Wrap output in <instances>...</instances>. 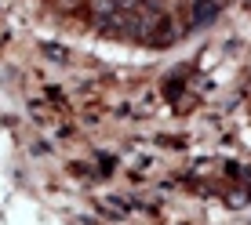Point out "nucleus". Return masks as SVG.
I'll return each instance as SVG.
<instances>
[{
  "instance_id": "nucleus-1",
  "label": "nucleus",
  "mask_w": 251,
  "mask_h": 225,
  "mask_svg": "<svg viewBox=\"0 0 251 225\" xmlns=\"http://www.w3.org/2000/svg\"><path fill=\"white\" fill-rule=\"evenodd\" d=\"M219 7H222V0H197L193 22H197V25H201V22H211L215 15H219Z\"/></svg>"
},
{
  "instance_id": "nucleus-2",
  "label": "nucleus",
  "mask_w": 251,
  "mask_h": 225,
  "mask_svg": "<svg viewBox=\"0 0 251 225\" xmlns=\"http://www.w3.org/2000/svg\"><path fill=\"white\" fill-rule=\"evenodd\" d=\"M44 51H48V55H51V58H58V62H62V58H66V51H62V47H51V44H48Z\"/></svg>"
}]
</instances>
